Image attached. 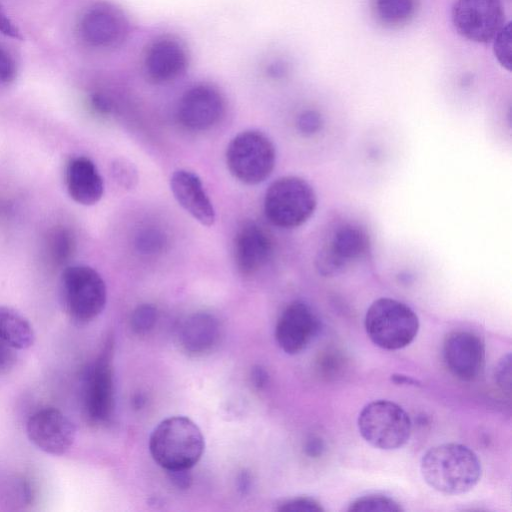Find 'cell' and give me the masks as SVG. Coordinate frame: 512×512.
Listing matches in <instances>:
<instances>
[{
  "instance_id": "6da1fadb",
  "label": "cell",
  "mask_w": 512,
  "mask_h": 512,
  "mask_svg": "<svg viewBox=\"0 0 512 512\" xmlns=\"http://www.w3.org/2000/svg\"><path fill=\"white\" fill-rule=\"evenodd\" d=\"M425 482L446 495H459L472 490L481 478L478 456L459 443H444L427 450L420 463Z\"/></svg>"
},
{
  "instance_id": "7a4b0ae2",
  "label": "cell",
  "mask_w": 512,
  "mask_h": 512,
  "mask_svg": "<svg viewBox=\"0 0 512 512\" xmlns=\"http://www.w3.org/2000/svg\"><path fill=\"white\" fill-rule=\"evenodd\" d=\"M204 448L201 430L184 416H173L161 421L149 439L153 459L166 471L191 469L201 459Z\"/></svg>"
},
{
  "instance_id": "3957f363",
  "label": "cell",
  "mask_w": 512,
  "mask_h": 512,
  "mask_svg": "<svg viewBox=\"0 0 512 512\" xmlns=\"http://www.w3.org/2000/svg\"><path fill=\"white\" fill-rule=\"evenodd\" d=\"M365 330L376 346L385 350H398L415 339L419 320L405 303L383 297L369 306L365 315Z\"/></svg>"
},
{
  "instance_id": "277c9868",
  "label": "cell",
  "mask_w": 512,
  "mask_h": 512,
  "mask_svg": "<svg viewBox=\"0 0 512 512\" xmlns=\"http://www.w3.org/2000/svg\"><path fill=\"white\" fill-rule=\"evenodd\" d=\"M317 196L312 186L298 176H284L267 189L264 212L267 219L281 228H295L314 213Z\"/></svg>"
},
{
  "instance_id": "5b68a950",
  "label": "cell",
  "mask_w": 512,
  "mask_h": 512,
  "mask_svg": "<svg viewBox=\"0 0 512 512\" xmlns=\"http://www.w3.org/2000/svg\"><path fill=\"white\" fill-rule=\"evenodd\" d=\"M60 294L65 311L79 323L90 322L99 316L107 300L103 278L86 265H71L63 270Z\"/></svg>"
},
{
  "instance_id": "8992f818",
  "label": "cell",
  "mask_w": 512,
  "mask_h": 512,
  "mask_svg": "<svg viewBox=\"0 0 512 512\" xmlns=\"http://www.w3.org/2000/svg\"><path fill=\"white\" fill-rule=\"evenodd\" d=\"M357 424L364 440L381 450L401 448L412 431L408 413L398 404L383 399L366 404L359 413Z\"/></svg>"
},
{
  "instance_id": "52a82bcc",
  "label": "cell",
  "mask_w": 512,
  "mask_h": 512,
  "mask_svg": "<svg viewBox=\"0 0 512 512\" xmlns=\"http://www.w3.org/2000/svg\"><path fill=\"white\" fill-rule=\"evenodd\" d=\"M276 160L272 141L262 132L247 130L236 135L226 150L230 173L245 184L263 182L272 173Z\"/></svg>"
},
{
  "instance_id": "ba28073f",
  "label": "cell",
  "mask_w": 512,
  "mask_h": 512,
  "mask_svg": "<svg viewBox=\"0 0 512 512\" xmlns=\"http://www.w3.org/2000/svg\"><path fill=\"white\" fill-rule=\"evenodd\" d=\"M451 18L463 38L489 43L503 27L505 13L501 0H456Z\"/></svg>"
},
{
  "instance_id": "9c48e42d",
  "label": "cell",
  "mask_w": 512,
  "mask_h": 512,
  "mask_svg": "<svg viewBox=\"0 0 512 512\" xmlns=\"http://www.w3.org/2000/svg\"><path fill=\"white\" fill-rule=\"evenodd\" d=\"M81 40L90 47L112 49L124 43L130 33V22L114 4L96 3L87 9L78 24Z\"/></svg>"
},
{
  "instance_id": "30bf717a",
  "label": "cell",
  "mask_w": 512,
  "mask_h": 512,
  "mask_svg": "<svg viewBox=\"0 0 512 512\" xmlns=\"http://www.w3.org/2000/svg\"><path fill=\"white\" fill-rule=\"evenodd\" d=\"M112 355L113 341L109 339L86 375L84 406L88 418L98 424L108 422L114 410Z\"/></svg>"
},
{
  "instance_id": "8fae6325",
  "label": "cell",
  "mask_w": 512,
  "mask_h": 512,
  "mask_svg": "<svg viewBox=\"0 0 512 512\" xmlns=\"http://www.w3.org/2000/svg\"><path fill=\"white\" fill-rule=\"evenodd\" d=\"M225 106L224 96L215 85L197 83L181 96L177 117L180 124L189 130H208L221 120Z\"/></svg>"
},
{
  "instance_id": "7c38bea8",
  "label": "cell",
  "mask_w": 512,
  "mask_h": 512,
  "mask_svg": "<svg viewBox=\"0 0 512 512\" xmlns=\"http://www.w3.org/2000/svg\"><path fill=\"white\" fill-rule=\"evenodd\" d=\"M189 65L186 44L177 36L163 34L146 47L142 67L146 78L155 84L171 82L185 73Z\"/></svg>"
},
{
  "instance_id": "4fadbf2b",
  "label": "cell",
  "mask_w": 512,
  "mask_h": 512,
  "mask_svg": "<svg viewBox=\"0 0 512 512\" xmlns=\"http://www.w3.org/2000/svg\"><path fill=\"white\" fill-rule=\"evenodd\" d=\"M29 440L43 452L60 456L73 445L76 428L60 410L45 407L33 413L26 424Z\"/></svg>"
},
{
  "instance_id": "5bb4252c",
  "label": "cell",
  "mask_w": 512,
  "mask_h": 512,
  "mask_svg": "<svg viewBox=\"0 0 512 512\" xmlns=\"http://www.w3.org/2000/svg\"><path fill=\"white\" fill-rule=\"evenodd\" d=\"M443 359L454 377L466 382L474 381L485 367L484 342L471 331H452L443 342Z\"/></svg>"
},
{
  "instance_id": "9a60e30c",
  "label": "cell",
  "mask_w": 512,
  "mask_h": 512,
  "mask_svg": "<svg viewBox=\"0 0 512 512\" xmlns=\"http://www.w3.org/2000/svg\"><path fill=\"white\" fill-rule=\"evenodd\" d=\"M321 323L313 309L303 301H293L281 313L275 339L287 354H298L317 337Z\"/></svg>"
},
{
  "instance_id": "2e32d148",
  "label": "cell",
  "mask_w": 512,
  "mask_h": 512,
  "mask_svg": "<svg viewBox=\"0 0 512 512\" xmlns=\"http://www.w3.org/2000/svg\"><path fill=\"white\" fill-rule=\"evenodd\" d=\"M369 236L364 229L354 224L340 226L327 246L318 254L316 266L325 276L340 273L348 264L362 258L369 248Z\"/></svg>"
},
{
  "instance_id": "e0dca14e",
  "label": "cell",
  "mask_w": 512,
  "mask_h": 512,
  "mask_svg": "<svg viewBox=\"0 0 512 512\" xmlns=\"http://www.w3.org/2000/svg\"><path fill=\"white\" fill-rule=\"evenodd\" d=\"M271 254V239L261 226L247 222L240 227L234 242V260L242 275L256 273L268 262Z\"/></svg>"
},
{
  "instance_id": "ac0fdd59",
  "label": "cell",
  "mask_w": 512,
  "mask_h": 512,
  "mask_svg": "<svg viewBox=\"0 0 512 512\" xmlns=\"http://www.w3.org/2000/svg\"><path fill=\"white\" fill-rule=\"evenodd\" d=\"M170 188L177 202L195 220L205 226L214 223V207L195 173L184 169L175 171L170 178Z\"/></svg>"
},
{
  "instance_id": "d6986e66",
  "label": "cell",
  "mask_w": 512,
  "mask_h": 512,
  "mask_svg": "<svg viewBox=\"0 0 512 512\" xmlns=\"http://www.w3.org/2000/svg\"><path fill=\"white\" fill-rule=\"evenodd\" d=\"M220 325L215 316L196 312L186 317L177 332L178 344L190 356H203L218 344Z\"/></svg>"
},
{
  "instance_id": "ffe728a7",
  "label": "cell",
  "mask_w": 512,
  "mask_h": 512,
  "mask_svg": "<svg viewBox=\"0 0 512 512\" xmlns=\"http://www.w3.org/2000/svg\"><path fill=\"white\" fill-rule=\"evenodd\" d=\"M65 180L70 197L81 205H93L103 195V179L94 162L88 157L71 158L66 165Z\"/></svg>"
},
{
  "instance_id": "44dd1931",
  "label": "cell",
  "mask_w": 512,
  "mask_h": 512,
  "mask_svg": "<svg viewBox=\"0 0 512 512\" xmlns=\"http://www.w3.org/2000/svg\"><path fill=\"white\" fill-rule=\"evenodd\" d=\"M0 338L15 349L31 347L35 332L29 320L12 307L0 306Z\"/></svg>"
},
{
  "instance_id": "7402d4cb",
  "label": "cell",
  "mask_w": 512,
  "mask_h": 512,
  "mask_svg": "<svg viewBox=\"0 0 512 512\" xmlns=\"http://www.w3.org/2000/svg\"><path fill=\"white\" fill-rule=\"evenodd\" d=\"M378 20L394 27L406 23L415 10V0H374Z\"/></svg>"
},
{
  "instance_id": "603a6c76",
  "label": "cell",
  "mask_w": 512,
  "mask_h": 512,
  "mask_svg": "<svg viewBox=\"0 0 512 512\" xmlns=\"http://www.w3.org/2000/svg\"><path fill=\"white\" fill-rule=\"evenodd\" d=\"M47 251L54 264L60 266L68 262L74 251L71 232L64 227L53 230L48 238Z\"/></svg>"
},
{
  "instance_id": "cb8c5ba5",
  "label": "cell",
  "mask_w": 512,
  "mask_h": 512,
  "mask_svg": "<svg viewBox=\"0 0 512 512\" xmlns=\"http://www.w3.org/2000/svg\"><path fill=\"white\" fill-rule=\"evenodd\" d=\"M349 512H402L403 508L395 499L382 494L361 496L349 504Z\"/></svg>"
},
{
  "instance_id": "d4e9b609",
  "label": "cell",
  "mask_w": 512,
  "mask_h": 512,
  "mask_svg": "<svg viewBox=\"0 0 512 512\" xmlns=\"http://www.w3.org/2000/svg\"><path fill=\"white\" fill-rule=\"evenodd\" d=\"M157 308L149 303L141 304L134 309L130 317L131 329L137 334H146L156 324Z\"/></svg>"
},
{
  "instance_id": "484cf974",
  "label": "cell",
  "mask_w": 512,
  "mask_h": 512,
  "mask_svg": "<svg viewBox=\"0 0 512 512\" xmlns=\"http://www.w3.org/2000/svg\"><path fill=\"white\" fill-rule=\"evenodd\" d=\"M511 22H508L503 25V27L498 31L493 41V52L498 60L499 64L502 67L511 70V56H512V48H511Z\"/></svg>"
},
{
  "instance_id": "4316f807",
  "label": "cell",
  "mask_w": 512,
  "mask_h": 512,
  "mask_svg": "<svg viewBox=\"0 0 512 512\" xmlns=\"http://www.w3.org/2000/svg\"><path fill=\"white\" fill-rule=\"evenodd\" d=\"M165 244V237L157 229H145L135 239L137 250L143 254H155L161 251Z\"/></svg>"
},
{
  "instance_id": "83f0119b",
  "label": "cell",
  "mask_w": 512,
  "mask_h": 512,
  "mask_svg": "<svg viewBox=\"0 0 512 512\" xmlns=\"http://www.w3.org/2000/svg\"><path fill=\"white\" fill-rule=\"evenodd\" d=\"M276 510L280 512H324L320 502L307 496L285 499L277 504Z\"/></svg>"
},
{
  "instance_id": "f1b7e54d",
  "label": "cell",
  "mask_w": 512,
  "mask_h": 512,
  "mask_svg": "<svg viewBox=\"0 0 512 512\" xmlns=\"http://www.w3.org/2000/svg\"><path fill=\"white\" fill-rule=\"evenodd\" d=\"M115 180L124 188L130 189L137 182V172L134 166L125 160H118L113 164Z\"/></svg>"
},
{
  "instance_id": "f546056e",
  "label": "cell",
  "mask_w": 512,
  "mask_h": 512,
  "mask_svg": "<svg viewBox=\"0 0 512 512\" xmlns=\"http://www.w3.org/2000/svg\"><path fill=\"white\" fill-rule=\"evenodd\" d=\"M321 127L322 117L317 111H303L297 118V128L305 136L317 133Z\"/></svg>"
},
{
  "instance_id": "4dcf8cb0",
  "label": "cell",
  "mask_w": 512,
  "mask_h": 512,
  "mask_svg": "<svg viewBox=\"0 0 512 512\" xmlns=\"http://www.w3.org/2000/svg\"><path fill=\"white\" fill-rule=\"evenodd\" d=\"M17 69L10 54L0 47V85L11 83L16 77Z\"/></svg>"
},
{
  "instance_id": "1f68e13d",
  "label": "cell",
  "mask_w": 512,
  "mask_h": 512,
  "mask_svg": "<svg viewBox=\"0 0 512 512\" xmlns=\"http://www.w3.org/2000/svg\"><path fill=\"white\" fill-rule=\"evenodd\" d=\"M495 380L503 390L510 391L511 388V358L510 354L505 355L495 369Z\"/></svg>"
},
{
  "instance_id": "d6a6232c",
  "label": "cell",
  "mask_w": 512,
  "mask_h": 512,
  "mask_svg": "<svg viewBox=\"0 0 512 512\" xmlns=\"http://www.w3.org/2000/svg\"><path fill=\"white\" fill-rule=\"evenodd\" d=\"M15 348L0 338V374L8 372L15 364Z\"/></svg>"
},
{
  "instance_id": "836d02e7",
  "label": "cell",
  "mask_w": 512,
  "mask_h": 512,
  "mask_svg": "<svg viewBox=\"0 0 512 512\" xmlns=\"http://www.w3.org/2000/svg\"><path fill=\"white\" fill-rule=\"evenodd\" d=\"M167 473L169 480L178 489H188L192 484V475L190 469L171 470L167 471Z\"/></svg>"
},
{
  "instance_id": "e575fe53",
  "label": "cell",
  "mask_w": 512,
  "mask_h": 512,
  "mask_svg": "<svg viewBox=\"0 0 512 512\" xmlns=\"http://www.w3.org/2000/svg\"><path fill=\"white\" fill-rule=\"evenodd\" d=\"M90 105L94 111L102 115L109 114L113 107L112 100L106 94L99 92L90 96Z\"/></svg>"
},
{
  "instance_id": "d590c367",
  "label": "cell",
  "mask_w": 512,
  "mask_h": 512,
  "mask_svg": "<svg viewBox=\"0 0 512 512\" xmlns=\"http://www.w3.org/2000/svg\"><path fill=\"white\" fill-rule=\"evenodd\" d=\"M0 32L8 37L22 40L23 36L19 29L6 15L2 5L0 4Z\"/></svg>"
},
{
  "instance_id": "8d00e7d4",
  "label": "cell",
  "mask_w": 512,
  "mask_h": 512,
  "mask_svg": "<svg viewBox=\"0 0 512 512\" xmlns=\"http://www.w3.org/2000/svg\"><path fill=\"white\" fill-rule=\"evenodd\" d=\"M288 70L287 63L282 59H272L265 66L267 76L273 79H279L286 75Z\"/></svg>"
},
{
  "instance_id": "74e56055",
  "label": "cell",
  "mask_w": 512,
  "mask_h": 512,
  "mask_svg": "<svg viewBox=\"0 0 512 512\" xmlns=\"http://www.w3.org/2000/svg\"><path fill=\"white\" fill-rule=\"evenodd\" d=\"M269 381L267 371L260 365L254 366L251 370V382L255 388L261 390L265 388Z\"/></svg>"
},
{
  "instance_id": "f35d334b",
  "label": "cell",
  "mask_w": 512,
  "mask_h": 512,
  "mask_svg": "<svg viewBox=\"0 0 512 512\" xmlns=\"http://www.w3.org/2000/svg\"><path fill=\"white\" fill-rule=\"evenodd\" d=\"M323 448L322 440L317 437H312L306 442L304 450L308 456L317 457L321 455Z\"/></svg>"
},
{
  "instance_id": "ab89813d",
  "label": "cell",
  "mask_w": 512,
  "mask_h": 512,
  "mask_svg": "<svg viewBox=\"0 0 512 512\" xmlns=\"http://www.w3.org/2000/svg\"><path fill=\"white\" fill-rule=\"evenodd\" d=\"M238 491L241 495H246L250 491L251 477L247 471H242L237 480Z\"/></svg>"
},
{
  "instance_id": "60d3db41",
  "label": "cell",
  "mask_w": 512,
  "mask_h": 512,
  "mask_svg": "<svg viewBox=\"0 0 512 512\" xmlns=\"http://www.w3.org/2000/svg\"><path fill=\"white\" fill-rule=\"evenodd\" d=\"M391 380L396 384L409 385V386H420V382L410 376L404 374H393Z\"/></svg>"
},
{
  "instance_id": "b9f144b4",
  "label": "cell",
  "mask_w": 512,
  "mask_h": 512,
  "mask_svg": "<svg viewBox=\"0 0 512 512\" xmlns=\"http://www.w3.org/2000/svg\"><path fill=\"white\" fill-rule=\"evenodd\" d=\"M145 403H146V398H145L144 394L136 393L133 395L131 404L134 409H136V410L142 409L144 407Z\"/></svg>"
}]
</instances>
